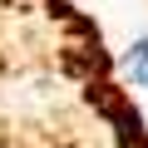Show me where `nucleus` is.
Masks as SVG:
<instances>
[{
	"mask_svg": "<svg viewBox=\"0 0 148 148\" xmlns=\"http://www.w3.org/2000/svg\"><path fill=\"white\" fill-rule=\"evenodd\" d=\"M123 74L133 79V89H148V40H133L123 54Z\"/></svg>",
	"mask_w": 148,
	"mask_h": 148,
	"instance_id": "obj_1",
	"label": "nucleus"
}]
</instances>
